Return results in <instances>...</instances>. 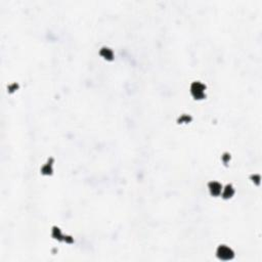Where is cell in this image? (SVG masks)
<instances>
[{
	"label": "cell",
	"instance_id": "obj_5",
	"mask_svg": "<svg viewBox=\"0 0 262 262\" xmlns=\"http://www.w3.org/2000/svg\"><path fill=\"white\" fill-rule=\"evenodd\" d=\"M106 54H102V56H106V59H109V60H112V56H113V53H112V51L110 50V49H108V48H106Z\"/></svg>",
	"mask_w": 262,
	"mask_h": 262
},
{
	"label": "cell",
	"instance_id": "obj_3",
	"mask_svg": "<svg viewBox=\"0 0 262 262\" xmlns=\"http://www.w3.org/2000/svg\"><path fill=\"white\" fill-rule=\"evenodd\" d=\"M210 187V190H211V193L213 195H219L221 191V187L220 184L217 183V182H211V183L209 184Z\"/></svg>",
	"mask_w": 262,
	"mask_h": 262
},
{
	"label": "cell",
	"instance_id": "obj_4",
	"mask_svg": "<svg viewBox=\"0 0 262 262\" xmlns=\"http://www.w3.org/2000/svg\"><path fill=\"white\" fill-rule=\"evenodd\" d=\"M233 187H231L230 185H227L226 188H225L224 194H223L224 198H228V197L233 196Z\"/></svg>",
	"mask_w": 262,
	"mask_h": 262
},
{
	"label": "cell",
	"instance_id": "obj_2",
	"mask_svg": "<svg viewBox=\"0 0 262 262\" xmlns=\"http://www.w3.org/2000/svg\"><path fill=\"white\" fill-rule=\"evenodd\" d=\"M204 85H202L199 82H195V83L191 85V93L194 94L195 97L197 98H202L204 96Z\"/></svg>",
	"mask_w": 262,
	"mask_h": 262
},
{
	"label": "cell",
	"instance_id": "obj_1",
	"mask_svg": "<svg viewBox=\"0 0 262 262\" xmlns=\"http://www.w3.org/2000/svg\"><path fill=\"white\" fill-rule=\"evenodd\" d=\"M217 256L222 260H229L233 257V252L228 248V247L221 246L218 248L217 251Z\"/></svg>",
	"mask_w": 262,
	"mask_h": 262
}]
</instances>
